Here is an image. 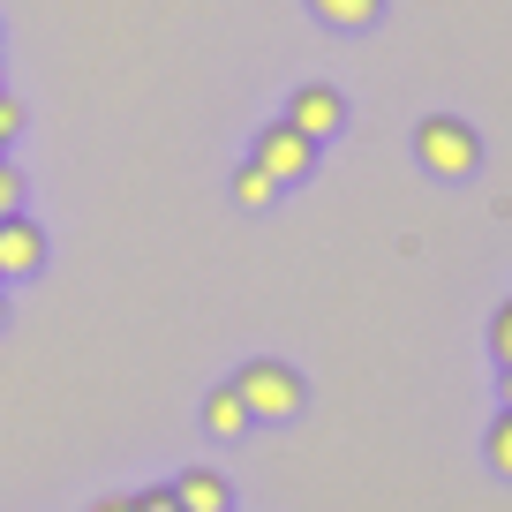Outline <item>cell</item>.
<instances>
[{"label": "cell", "mask_w": 512, "mask_h": 512, "mask_svg": "<svg viewBox=\"0 0 512 512\" xmlns=\"http://www.w3.org/2000/svg\"><path fill=\"white\" fill-rule=\"evenodd\" d=\"M226 384L241 392L249 422H294V415L309 407V377H302L294 362H279V354H256V362H241Z\"/></svg>", "instance_id": "obj_1"}, {"label": "cell", "mask_w": 512, "mask_h": 512, "mask_svg": "<svg viewBox=\"0 0 512 512\" xmlns=\"http://www.w3.org/2000/svg\"><path fill=\"white\" fill-rule=\"evenodd\" d=\"M415 159H422V174H437V181H467L482 166V136L460 113H430V121L415 128Z\"/></svg>", "instance_id": "obj_2"}, {"label": "cell", "mask_w": 512, "mask_h": 512, "mask_svg": "<svg viewBox=\"0 0 512 512\" xmlns=\"http://www.w3.org/2000/svg\"><path fill=\"white\" fill-rule=\"evenodd\" d=\"M317 151H324V144H309L302 128H294L287 113H279V121H264V128H256L249 159L264 166V174H272L279 189H294V181H309V174H317Z\"/></svg>", "instance_id": "obj_3"}, {"label": "cell", "mask_w": 512, "mask_h": 512, "mask_svg": "<svg viewBox=\"0 0 512 512\" xmlns=\"http://www.w3.org/2000/svg\"><path fill=\"white\" fill-rule=\"evenodd\" d=\"M46 226L31 219V211H16V219H0V287H16V279H38L46 272Z\"/></svg>", "instance_id": "obj_4"}, {"label": "cell", "mask_w": 512, "mask_h": 512, "mask_svg": "<svg viewBox=\"0 0 512 512\" xmlns=\"http://www.w3.org/2000/svg\"><path fill=\"white\" fill-rule=\"evenodd\" d=\"M287 121L302 128L309 144H332L339 128H347V98L332 83H302V91H287Z\"/></svg>", "instance_id": "obj_5"}, {"label": "cell", "mask_w": 512, "mask_h": 512, "mask_svg": "<svg viewBox=\"0 0 512 512\" xmlns=\"http://www.w3.org/2000/svg\"><path fill=\"white\" fill-rule=\"evenodd\" d=\"M174 497H181V512H234V482L219 467H181Z\"/></svg>", "instance_id": "obj_6"}, {"label": "cell", "mask_w": 512, "mask_h": 512, "mask_svg": "<svg viewBox=\"0 0 512 512\" xmlns=\"http://www.w3.org/2000/svg\"><path fill=\"white\" fill-rule=\"evenodd\" d=\"M256 422H249V407H241V392L234 384H211L204 392V437H249Z\"/></svg>", "instance_id": "obj_7"}, {"label": "cell", "mask_w": 512, "mask_h": 512, "mask_svg": "<svg viewBox=\"0 0 512 512\" xmlns=\"http://www.w3.org/2000/svg\"><path fill=\"white\" fill-rule=\"evenodd\" d=\"M309 16H317L324 31H369V23L384 16V0H309Z\"/></svg>", "instance_id": "obj_8"}, {"label": "cell", "mask_w": 512, "mask_h": 512, "mask_svg": "<svg viewBox=\"0 0 512 512\" xmlns=\"http://www.w3.org/2000/svg\"><path fill=\"white\" fill-rule=\"evenodd\" d=\"M226 196H234L241 211H264V204H272V196H279V181L264 174V166H256V159H241L234 174H226Z\"/></svg>", "instance_id": "obj_9"}, {"label": "cell", "mask_w": 512, "mask_h": 512, "mask_svg": "<svg viewBox=\"0 0 512 512\" xmlns=\"http://www.w3.org/2000/svg\"><path fill=\"white\" fill-rule=\"evenodd\" d=\"M482 460H490L497 482H512V407H497L490 430H482Z\"/></svg>", "instance_id": "obj_10"}, {"label": "cell", "mask_w": 512, "mask_h": 512, "mask_svg": "<svg viewBox=\"0 0 512 512\" xmlns=\"http://www.w3.org/2000/svg\"><path fill=\"white\" fill-rule=\"evenodd\" d=\"M490 362H497V369H512V294L490 309Z\"/></svg>", "instance_id": "obj_11"}, {"label": "cell", "mask_w": 512, "mask_h": 512, "mask_svg": "<svg viewBox=\"0 0 512 512\" xmlns=\"http://www.w3.org/2000/svg\"><path fill=\"white\" fill-rule=\"evenodd\" d=\"M23 196H31L23 166H8V159H0V219H16V211H23Z\"/></svg>", "instance_id": "obj_12"}, {"label": "cell", "mask_w": 512, "mask_h": 512, "mask_svg": "<svg viewBox=\"0 0 512 512\" xmlns=\"http://www.w3.org/2000/svg\"><path fill=\"white\" fill-rule=\"evenodd\" d=\"M23 128H31V113H23V98H8V91H0V144H16Z\"/></svg>", "instance_id": "obj_13"}, {"label": "cell", "mask_w": 512, "mask_h": 512, "mask_svg": "<svg viewBox=\"0 0 512 512\" xmlns=\"http://www.w3.org/2000/svg\"><path fill=\"white\" fill-rule=\"evenodd\" d=\"M128 505L136 512H181V497H174V482H159V490H136Z\"/></svg>", "instance_id": "obj_14"}, {"label": "cell", "mask_w": 512, "mask_h": 512, "mask_svg": "<svg viewBox=\"0 0 512 512\" xmlns=\"http://www.w3.org/2000/svg\"><path fill=\"white\" fill-rule=\"evenodd\" d=\"M83 512H136V505H128V497H91Z\"/></svg>", "instance_id": "obj_15"}, {"label": "cell", "mask_w": 512, "mask_h": 512, "mask_svg": "<svg viewBox=\"0 0 512 512\" xmlns=\"http://www.w3.org/2000/svg\"><path fill=\"white\" fill-rule=\"evenodd\" d=\"M497 407H512V369H497Z\"/></svg>", "instance_id": "obj_16"}, {"label": "cell", "mask_w": 512, "mask_h": 512, "mask_svg": "<svg viewBox=\"0 0 512 512\" xmlns=\"http://www.w3.org/2000/svg\"><path fill=\"white\" fill-rule=\"evenodd\" d=\"M0 332H8V287H0Z\"/></svg>", "instance_id": "obj_17"}, {"label": "cell", "mask_w": 512, "mask_h": 512, "mask_svg": "<svg viewBox=\"0 0 512 512\" xmlns=\"http://www.w3.org/2000/svg\"><path fill=\"white\" fill-rule=\"evenodd\" d=\"M0 159H8V144H0Z\"/></svg>", "instance_id": "obj_18"}]
</instances>
